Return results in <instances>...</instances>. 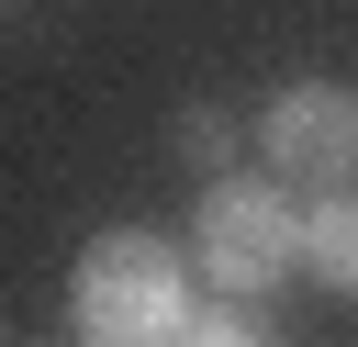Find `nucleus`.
Returning <instances> with one entry per match:
<instances>
[{
	"label": "nucleus",
	"instance_id": "obj_3",
	"mask_svg": "<svg viewBox=\"0 0 358 347\" xmlns=\"http://www.w3.org/2000/svg\"><path fill=\"white\" fill-rule=\"evenodd\" d=\"M257 146H268V168H280L291 190L358 179V90H347V78H291V90H268Z\"/></svg>",
	"mask_w": 358,
	"mask_h": 347
},
{
	"label": "nucleus",
	"instance_id": "obj_2",
	"mask_svg": "<svg viewBox=\"0 0 358 347\" xmlns=\"http://www.w3.org/2000/svg\"><path fill=\"white\" fill-rule=\"evenodd\" d=\"M190 257H201V280L213 291H280L291 269H302V213H291V179L268 168V179H235V168H213V190H201V213H190Z\"/></svg>",
	"mask_w": 358,
	"mask_h": 347
},
{
	"label": "nucleus",
	"instance_id": "obj_1",
	"mask_svg": "<svg viewBox=\"0 0 358 347\" xmlns=\"http://www.w3.org/2000/svg\"><path fill=\"white\" fill-rule=\"evenodd\" d=\"M67 325L90 347H179L190 336V257L168 235H90L67 269Z\"/></svg>",
	"mask_w": 358,
	"mask_h": 347
},
{
	"label": "nucleus",
	"instance_id": "obj_5",
	"mask_svg": "<svg viewBox=\"0 0 358 347\" xmlns=\"http://www.w3.org/2000/svg\"><path fill=\"white\" fill-rule=\"evenodd\" d=\"M179 157H190V168L213 179V168L235 157V123H224V112H179Z\"/></svg>",
	"mask_w": 358,
	"mask_h": 347
},
{
	"label": "nucleus",
	"instance_id": "obj_4",
	"mask_svg": "<svg viewBox=\"0 0 358 347\" xmlns=\"http://www.w3.org/2000/svg\"><path fill=\"white\" fill-rule=\"evenodd\" d=\"M302 280L358 291V179H336V190L302 213Z\"/></svg>",
	"mask_w": 358,
	"mask_h": 347
}]
</instances>
